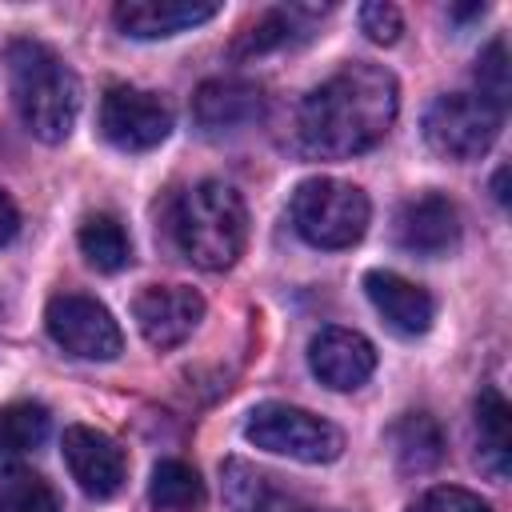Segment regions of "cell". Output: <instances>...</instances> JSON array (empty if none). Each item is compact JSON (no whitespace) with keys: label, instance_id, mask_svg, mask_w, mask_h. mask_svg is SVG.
Wrapping results in <instances>:
<instances>
[{"label":"cell","instance_id":"1","mask_svg":"<svg viewBox=\"0 0 512 512\" xmlns=\"http://www.w3.org/2000/svg\"><path fill=\"white\" fill-rule=\"evenodd\" d=\"M400 108L396 76L384 64L352 60L320 80L296 108V140L308 156L348 160L376 148Z\"/></svg>","mask_w":512,"mask_h":512},{"label":"cell","instance_id":"2","mask_svg":"<svg viewBox=\"0 0 512 512\" xmlns=\"http://www.w3.org/2000/svg\"><path fill=\"white\" fill-rule=\"evenodd\" d=\"M4 64L12 84V104L24 128L44 144L68 140L80 116V76L40 40H12Z\"/></svg>","mask_w":512,"mask_h":512},{"label":"cell","instance_id":"3","mask_svg":"<svg viewBox=\"0 0 512 512\" xmlns=\"http://www.w3.org/2000/svg\"><path fill=\"white\" fill-rule=\"evenodd\" d=\"M172 236L184 260L204 272H224L240 260L248 240V208L244 196L224 180L192 184L172 212Z\"/></svg>","mask_w":512,"mask_h":512},{"label":"cell","instance_id":"4","mask_svg":"<svg viewBox=\"0 0 512 512\" xmlns=\"http://www.w3.org/2000/svg\"><path fill=\"white\" fill-rule=\"evenodd\" d=\"M292 228L312 248H352L368 232L372 204L364 188L336 180V176H312L300 180L288 204Z\"/></svg>","mask_w":512,"mask_h":512},{"label":"cell","instance_id":"5","mask_svg":"<svg viewBox=\"0 0 512 512\" xmlns=\"http://www.w3.org/2000/svg\"><path fill=\"white\" fill-rule=\"evenodd\" d=\"M244 440L260 452L288 456L300 464H332L344 452V432L296 404H256L244 420Z\"/></svg>","mask_w":512,"mask_h":512},{"label":"cell","instance_id":"6","mask_svg":"<svg viewBox=\"0 0 512 512\" xmlns=\"http://www.w3.org/2000/svg\"><path fill=\"white\" fill-rule=\"evenodd\" d=\"M504 112L476 92L436 96L424 112V140L444 160H480L500 136Z\"/></svg>","mask_w":512,"mask_h":512},{"label":"cell","instance_id":"7","mask_svg":"<svg viewBox=\"0 0 512 512\" xmlns=\"http://www.w3.org/2000/svg\"><path fill=\"white\" fill-rule=\"evenodd\" d=\"M44 324H48V336L76 360H116L124 352L116 316L92 296H80V292L52 296L44 308Z\"/></svg>","mask_w":512,"mask_h":512},{"label":"cell","instance_id":"8","mask_svg":"<svg viewBox=\"0 0 512 512\" xmlns=\"http://www.w3.org/2000/svg\"><path fill=\"white\" fill-rule=\"evenodd\" d=\"M172 132V108L144 88L112 84L100 100V136L120 152H148Z\"/></svg>","mask_w":512,"mask_h":512},{"label":"cell","instance_id":"9","mask_svg":"<svg viewBox=\"0 0 512 512\" xmlns=\"http://www.w3.org/2000/svg\"><path fill=\"white\" fill-rule=\"evenodd\" d=\"M60 448H64V464H68V472H72V480L80 484L84 496L112 500L124 488V480H128V456L100 428L68 424L64 436H60Z\"/></svg>","mask_w":512,"mask_h":512},{"label":"cell","instance_id":"10","mask_svg":"<svg viewBox=\"0 0 512 512\" xmlns=\"http://www.w3.org/2000/svg\"><path fill=\"white\" fill-rule=\"evenodd\" d=\"M132 316L152 348H176L204 320V296L184 284H152L132 300Z\"/></svg>","mask_w":512,"mask_h":512},{"label":"cell","instance_id":"11","mask_svg":"<svg viewBox=\"0 0 512 512\" xmlns=\"http://www.w3.org/2000/svg\"><path fill=\"white\" fill-rule=\"evenodd\" d=\"M392 236L412 256H448L460 244V212L440 192H420L400 204Z\"/></svg>","mask_w":512,"mask_h":512},{"label":"cell","instance_id":"12","mask_svg":"<svg viewBox=\"0 0 512 512\" xmlns=\"http://www.w3.org/2000/svg\"><path fill=\"white\" fill-rule=\"evenodd\" d=\"M308 368L332 392H352L376 372V348L352 328H320L308 340Z\"/></svg>","mask_w":512,"mask_h":512},{"label":"cell","instance_id":"13","mask_svg":"<svg viewBox=\"0 0 512 512\" xmlns=\"http://www.w3.org/2000/svg\"><path fill=\"white\" fill-rule=\"evenodd\" d=\"M264 92L248 80H204L192 96V116L204 136H236L264 120Z\"/></svg>","mask_w":512,"mask_h":512},{"label":"cell","instance_id":"14","mask_svg":"<svg viewBox=\"0 0 512 512\" xmlns=\"http://www.w3.org/2000/svg\"><path fill=\"white\" fill-rule=\"evenodd\" d=\"M212 16H220V4L208 0H124L112 12L116 28L132 40H164L208 24Z\"/></svg>","mask_w":512,"mask_h":512},{"label":"cell","instance_id":"15","mask_svg":"<svg viewBox=\"0 0 512 512\" xmlns=\"http://www.w3.org/2000/svg\"><path fill=\"white\" fill-rule=\"evenodd\" d=\"M364 292H368L372 308L384 316V324L396 336H424L432 328V320H436L432 296L420 284H412L408 276H400V272L372 268L364 276Z\"/></svg>","mask_w":512,"mask_h":512},{"label":"cell","instance_id":"16","mask_svg":"<svg viewBox=\"0 0 512 512\" xmlns=\"http://www.w3.org/2000/svg\"><path fill=\"white\" fill-rule=\"evenodd\" d=\"M220 476H224V500L232 512H336V508H320V504L280 488L268 472H260L236 456L220 464Z\"/></svg>","mask_w":512,"mask_h":512},{"label":"cell","instance_id":"17","mask_svg":"<svg viewBox=\"0 0 512 512\" xmlns=\"http://www.w3.org/2000/svg\"><path fill=\"white\" fill-rule=\"evenodd\" d=\"M476 440H480V468L492 480L508 476L512 464V408L500 388H480L476 396Z\"/></svg>","mask_w":512,"mask_h":512},{"label":"cell","instance_id":"18","mask_svg":"<svg viewBox=\"0 0 512 512\" xmlns=\"http://www.w3.org/2000/svg\"><path fill=\"white\" fill-rule=\"evenodd\" d=\"M388 440L400 472H432L444 460V428L428 412H404L392 424Z\"/></svg>","mask_w":512,"mask_h":512},{"label":"cell","instance_id":"19","mask_svg":"<svg viewBox=\"0 0 512 512\" xmlns=\"http://www.w3.org/2000/svg\"><path fill=\"white\" fill-rule=\"evenodd\" d=\"M148 500L156 512H200L204 508V480L184 460H160L148 480Z\"/></svg>","mask_w":512,"mask_h":512},{"label":"cell","instance_id":"20","mask_svg":"<svg viewBox=\"0 0 512 512\" xmlns=\"http://www.w3.org/2000/svg\"><path fill=\"white\" fill-rule=\"evenodd\" d=\"M76 240H80L84 260H88L96 272H120V268H128V260H132V240H128V232H124V224H120L116 216H104V212L88 216V220L80 224Z\"/></svg>","mask_w":512,"mask_h":512},{"label":"cell","instance_id":"21","mask_svg":"<svg viewBox=\"0 0 512 512\" xmlns=\"http://www.w3.org/2000/svg\"><path fill=\"white\" fill-rule=\"evenodd\" d=\"M0 512H60L56 488L20 464L0 468Z\"/></svg>","mask_w":512,"mask_h":512},{"label":"cell","instance_id":"22","mask_svg":"<svg viewBox=\"0 0 512 512\" xmlns=\"http://www.w3.org/2000/svg\"><path fill=\"white\" fill-rule=\"evenodd\" d=\"M48 436V408L44 404H4L0 408V456H24L40 448Z\"/></svg>","mask_w":512,"mask_h":512},{"label":"cell","instance_id":"23","mask_svg":"<svg viewBox=\"0 0 512 512\" xmlns=\"http://www.w3.org/2000/svg\"><path fill=\"white\" fill-rule=\"evenodd\" d=\"M308 8H276V12H268V16H260L240 40H236V56H264V52H272V48H284V44H292L296 40V20L304 16Z\"/></svg>","mask_w":512,"mask_h":512},{"label":"cell","instance_id":"24","mask_svg":"<svg viewBox=\"0 0 512 512\" xmlns=\"http://www.w3.org/2000/svg\"><path fill=\"white\" fill-rule=\"evenodd\" d=\"M476 84H480V100H488L492 108H508V92H512V80H508V44H504V36H496L484 52H480V60H476Z\"/></svg>","mask_w":512,"mask_h":512},{"label":"cell","instance_id":"25","mask_svg":"<svg viewBox=\"0 0 512 512\" xmlns=\"http://www.w3.org/2000/svg\"><path fill=\"white\" fill-rule=\"evenodd\" d=\"M408 512H492V504L480 500V496L468 492V488L436 484V488H428L424 496H416V500L408 504Z\"/></svg>","mask_w":512,"mask_h":512},{"label":"cell","instance_id":"26","mask_svg":"<svg viewBox=\"0 0 512 512\" xmlns=\"http://www.w3.org/2000/svg\"><path fill=\"white\" fill-rule=\"evenodd\" d=\"M360 28H364V36L372 40V44H396L400 40V32H404V16H400V8L396 4H388V0H368L364 8H360Z\"/></svg>","mask_w":512,"mask_h":512},{"label":"cell","instance_id":"27","mask_svg":"<svg viewBox=\"0 0 512 512\" xmlns=\"http://www.w3.org/2000/svg\"><path fill=\"white\" fill-rule=\"evenodd\" d=\"M16 228H20V212H16V204L8 200V192L0 188V248L16 236Z\"/></svg>","mask_w":512,"mask_h":512},{"label":"cell","instance_id":"28","mask_svg":"<svg viewBox=\"0 0 512 512\" xmlns=\"http://www.w3.org/2000/svg\"><path fill=\"white\" fill-rule=\"evenodd\" d=\"M492 196H496V204H508V164L496 168V176H492Z\"/></svg>","mask_w":512,"mask_h":512},{"label":"cell","instance_id":"29","mask_svg":"<svg viewBox=\"0 0 512 512\" xmlns=\"http://www.w3.org/2000/svg\"><path fill=\"white\" fill-rule=\"evenodd\" d=\"M484 12H488V4H464V8H452L448 16H452V20H480Z\"/></svg>","mask_w":512,"mask_h":512}]
</instances>
